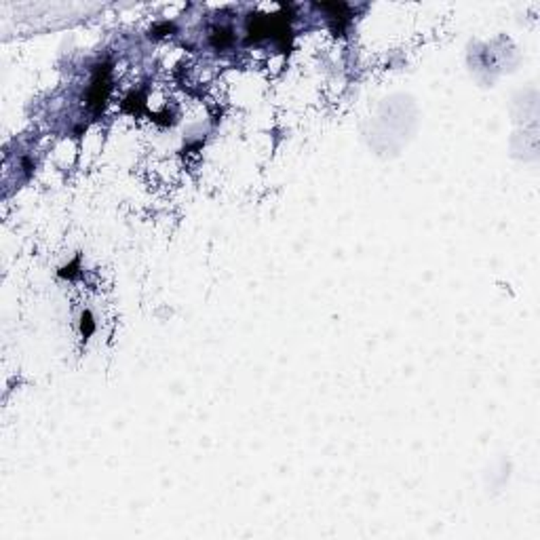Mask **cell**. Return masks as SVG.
Segmentation results:
<instances>
[{
    "label": "cell",
    "instance_id": "obj_1",
    "mask_svg": "<svg viewBox=\"0 0 540 540\" xmlns=\"http://www.w3.org/2000/svg\"><path fill=\"white\" fill-rule=\"evenodd\" d=\"M110 93V68L108 66H97L93 80H91V87L87 93V104L93 112H102L106 106Z\"/></svg>",
    "mask_w": 540,
    "mask_h": 540
},
{
    "label": "cell",
    "instance_id": "obj_2",
    "mask_svg": "<svg viewBox=\"0 0 540 540\" xmlns=\"http://www.w3.org/2000/svg\"><path fill=\"white\" fill-rule=\"evenodd\" d=\"M210 40H212V45L216 47V49H226V47H230L232 45V40H234V36H232V30L230 28H214L212 30V36H210Z\"/></svg>",
    "mask_w": 540,
    "mask_h": 540
}]
</instances>
